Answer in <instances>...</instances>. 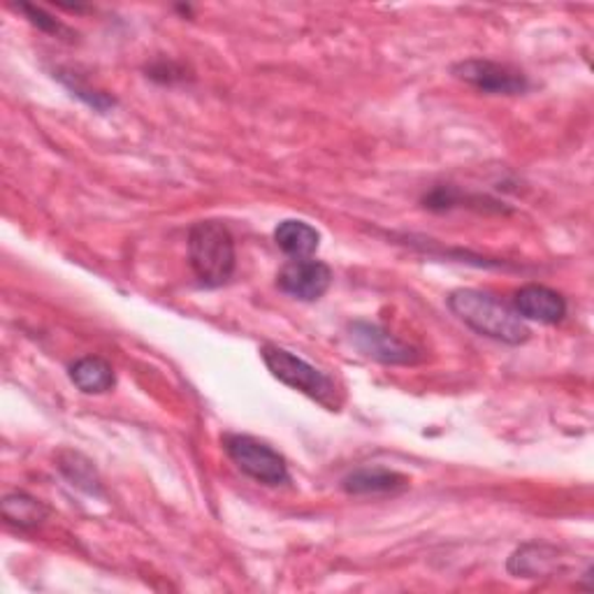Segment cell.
<instances>
[{
  "label": "cell",
  "mask_w": 594,
  "mask_h": 594,
  "mask_svg": "<svg viewBox=\"0 0 594 594\" xmlns=\"http://www.w3.org/2000/svg\"><path fill=\"white\" fill-rule=\"evenodd\" d=\"M448 309L473 332L494 342L518 346L530 340V327L515 314V309L490 293L458 289L448 295Z\"/></svg>",
  "instance_id": "cell-1"
},
{
  "label": "cell",
  "mask_w": 594,
  "mask_h": 594,
  "mask_svg": "<svg viewBox=\"0 0 594 594\" xmlns=\"http://www.w3.org/2000/svg\"><path fill=\"white\" fill-rule=\"evenodd\" d=\"M188 260L202 286L219 289L235 274V240L226 223L198 221L188 232Z\"/></svg>",
  "instance_id": "cell-2"
},
{
  "label": "cell",
  "mask_w": 594,
  "mask_h": 594,
  "mask_svg": "<svg viewBox=\"0 0 594 594\" xmlns=\"http://www.w3.org/2000/svg\"><path fill=\"white\" fill-rule=\"evenodd\" d=\"M260 355H263L268 369L272 372L274 378H279L281 384H286V386L304 393L306 397L316 399L330 411L340 409L342 402L337 397V386L325 372L316 369L314 365H309L306 361L298 358L295 353L281 348V346H274V344L263 346Z\"/></svg>",
  "instance_id": "cell-3"
},
{
  "label": "cell",
  "mask_w": 594,
  "mask_h": 594,
  "mask_svg": "<svg viewBox=\"0 0 594 594\" xmlns=\"http://www.w3.org/2000/svg\"><path fill=\"white\" fill-rule=\"evenodd\" d=\"M223 448L235 467L249 479L265 486H283L291 481L289 465L272 446L249 435H226Z\"/></svg>",
  "instance_id": "cell-4"
},
{
  "label": "cell",
  "mask_w": 594,
  "mask_h": 594,
  "mask_svg": "<svg viewBox=\"0 0 594 594\" xmlns=\"http://www.w3.org/2000/svg\"><path fill=\"white\" fill-rule=\"evenodd\" d=\"M454 75L490 96H520L530 88L522 70L490 59H467L454 65Z\"/></svg>",
  "instance_id": "cell-5"
},
{
  "label": "cell",
  "mask_w": 594,
  "mask_h": 594,
  "mask_svg": "<svg viewBox=\"0 0 594 594\" xmlns=\"http://www.w3.org/2000/svg\"><path fill=\"white\" fill-rule=\"evenodd\" d=\"M348 340L363 355L382 365H416L423 358L416 346L402 342L399 337L393 335V332L376 323L367 321L351 323Z\"/></svg>",
  "instance_id": "cell-6"
},
{
  "label": "cell",
  "mask_w": 594,
  "mask_h": 594,
  "mask_svg": "<svg viewBox=\"0 0 594 594\" xmlns=\"http://www.w3.org/2000/svg\"><path fill=\"white\" fill-rule=\"evenodd\" d=\"M277 286L279 291H283L295 300L316 302L332 286V270L325 263H321V260H312V258L291 260V263H286L279 270Z\"/></svg>",
  "instance_id": "cell-7"
},
{
  "label": "cell",
  "mask_w": 594,
  "mask_h": 594,
  "mask_svg": "<svg viewBox=\"0 0 594 594\" xmlns=\"http://www.w3.org/2000/svg\"><path fill=\"white\" fill-rule=\"evenodd\" d=\"M513 309L522 321H539L545 325H555L566 316V300L549 286L530 283V286L515 293Z\"/></svg>",
  "instance_id": "cell-8"
},
{
  "label": "cell",
  "mask_w": 594,
  "mask_h": 594,
  "mask_svg": "<svg viewBox=\"0 0 594 594\" xmlns=\"http://www.w3.org/2000/svg\"><path fill=\"white\" fill-rule=\"evenodd\" d=\"M509 572L522 579L553 576L562 572V551L549 543H525L509 557Z\"/></svg>",
  "instance_id": "cell-9"
},
{
  "label": "cell",
  "mask_w": 594,
  "mask_h": 594,
  "mask_svg": "<svg viewBox=\"0 0 594 594\" xmlns=\"http://www.w3.org/2000/svg\"><path fill=\"white\" fill-rule=\"evenodd\" d=\"M409 486V481L397 471L384 467H363L351 471L342 481L348 494H395Z\"/></svg>",
  "instance_id": "cell-10"
},
{
  "label": "cell",
  "mask_w": 594,
  "mask_h": 594,
  "mask_svg": "<svg viewBox=\"0 0 594 594\" xmlns=\"http://www.w3.org/2000/svg\"><path fill=\"white\" fill-rule=\"evenodd\" d=\"M277 247L293 260L312 258L321 244V235L304 221H281L274 230Z\"/></svg>",
  "instance_id": "cell-11"
},
{
  "label": "cell",
  "mask_w": 594,
  "mask_h": 594,
  "mask_svg": "<svg viewBox=\"0 0 594 594\" xmlns=\"http://www.w3.org/2000/svg\"><path fill=\"white\" fill-rule=\"evenodd\" d=\"M0 513L19 530H35L50 518V507L29 492H10L3 497Z\"/></svg>",
  "instance_id": "cell-12"
},
{
  "label": "cell",
  "mask_w": 594,
  "mask_h": 594,
  "mask_svg": "<svg viewBox=\"0 0 594 594\" xmlns=\"http://www.w3.org/2000/svg\"><path fill=\"white\" fill-rule=\"evenodd\" d=\"M70 378L86 395L107 393L116 384L112 365L105 358H98V355H86V358L77 361L70 367Z\"/></svg>",
  "instance_id": "cell-13"
},
{
  "label": "cell",
  "mask_w": 594,
  "mask_h": 594,
  "mask_svg": "<svg viewBox=\"0 0 594 594\" xmlns=\"http://www.w3.org/2000/svg\"><path fill=\"white\" fill-rule=\"evenodd\" d=\"M59 469L65 473L67 481L77 486L80 490L88 494H101V479L86 458L77 454H63L59 458Z\"/></svg>",
  "instance_id": "cell-14"
},
{
  "label": "cell",
  "mask_w": 594,
  "mask_h": 594,
  "mask_svg": "<svg viewBox=\"0 0 594 594\" xmlns=\"http://www.w3.org/2000/svg\"><path fill=\"white\" fill-rule=\"evenodd\" d=\"M54 77H59V80L67 86V91H73V96H77L80 101H84V103H86L88 107H93V110H98V112H110V110L116 105V101L110 98L107 93H103V91H98V88H93V86L84 84V82L80 80L77 73H67V70H56Z\"/></svg>",
  "instance_id": "cell-15"
},
{
  "label": "cell",
  "mask_w": 594,
  "mask_h": 594,
  "mask_svg": "<svg viewBox=\"0 0 594 594\" xmlns=\"http://www.w3.org/2000/svg\"><path fill=\"white\" fill-rule=\"evenodd\" d=\"M19 10L29 17V21L33 23V27H38L40 31L44 33H54L56 38H63V35H73L70 33L61 21H56L50 12H44L42 8H35V6H27V3H21Z\"/></svg>",
  "instance_id": "cell-16"
},
{
  "label": "cell",
  "mask_w": 594,
  "mask_h": 594,
  "mask_svg": "<svg viewBox=\"0 0 594 594\" xmlns=\"http://www.w3.org/2000/svg\"><path fill=\"white\" fill-rule=\"evenodd\" d=\"M147 73L152 80L165 82V84H170L175 80H184V70H179L173 61H158L147 70Z\"/></svg>",
  "instance_id": "cell-17"
}]
</instances>
